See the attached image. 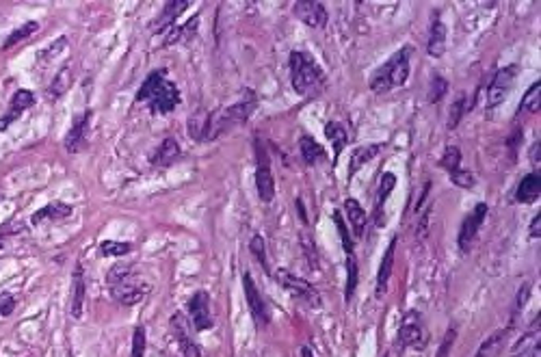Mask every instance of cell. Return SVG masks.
<instances>
[{
	"instance_id": "cb8c5ba5",
	"label": "cell",
	"mask_w": 541,
	"mask_h": 357,
	"mask_svg": "<svg viewBox=\"0 0 541 357\" xmlns=\"http://www.w3.org/2000/svg\"><path fill=\"white\" fill-rule=\"evenodd\" d=\"M176 158H180V145H178L176 139H171V136H169V139H165V141L160 143V148L152 156V164H154V167H169V164Z\"/></svg>"
},
{
	"instance_id": "ee69618b",
	"label": "cell",
	"mask_w": 541,
	"mask_h": 357,
	"mask_svg": "<svg viewBox=\"0 0 541 357\" xmlns=\"http://www.w3.org/2000/svg\"><path fill=\"white\" fill-rule=\"evenodd\" d=\"M528 236H530V238H539V236H541V212H537V214L533 216L530 228H528Z\"/></svg>"
},
{
	"instance_id": "d4e9b609",
	"label": "cell",
	"mask_w": 541,
	"mask_h": 357,
	"mask_svg": "<svg viewBox=\"0 0 541 357\" xmlns=\"http://www.w3.org/2000/svg\"><path fill=\"white\" fill-rule=\"evenodd\" d=\"M382 148H384V145L372 143V145H364V148L353 150V154H351V169H348V178H353V176L364 167V164H366L370 158H374L379 152H382Z\"/></svg>"
},
{
	"instance_id": "74e56055",
	"label": "cell",
	"mask_w": 541,
	"mask_h": 357,
	"mask_svg": "<svg viewBox=\"0 0 541 357\" xmlns=\"http://www.w3.org/2000/svg\"><path fill=\"white\" fill-rule=\"evenodd\" d=\"M446 89H448L446 80H444L442 76H436V78H433V82H431V93H429V102H440V100L444 98Z\"/></svg>"
},
{
	"instance_id": "30bf717a",
	"label": "cell",
	"mask_w": 541,
	"mask_h": 357,
	"mask_svg": "<svg viewBox=\"0 0 541 357\" xmlns=\"http://www.w3.org/2000/svg\"><path fill=\"white\" fill-rule=\"evenodd\" d=\"M541 351V314L533 318L530 327L526 329V334L513 344L511 357H539Z\"/></svg>"
},
{
	"instance_id": "603a6c76",
	"label": "cell",
	"mask_w": 541,
	"mask_h": 357,
	"mask_svg": "<svg viewBox=\"0 0 541 357\" xmlns=\"http://www.w3.org/2000/svg\"><path fill=\"white\" fill-rule=\"evenodd\" d=\"M344 208H346V219H348L351 228H353L356 238H362V236H364V230H366V212H364V208H362L360 202L353 200V197H348V200L344 202Z\"/></svg>"
},
{
	"instance_id": "3957f363",
	"label": "cell",
	"mask_w": 541,
	"mask_h": 357,
	"mask_svg": "<svg viewBox=\"0 0 541 357\" xmlns=\"http://www.w3.org/2000/svg\"><path fill=\"white\" fill-rule=\"evenodd\" d=\"M410 57H412L410 46H405L403 50H398L388 63H384L372 74L370 89L374 93H386L390 89L403 87L410 78Z\"/></svg>"
},
{
	"instance_id": "4fadbf2b",
	"label": "cell",
	"mask_w": 541,
	"mask_h": 357,
	"mask_svg": "<svg viewBox=\"0 0 541 357\" xmlns=\"http://www.w3.org/2000/svg\"><path fill=\"white\" fill-rule=\"evenodd\" d=\"M188 314H191L193 327L197 332H206L212 329V312H210V297L204 290H197L191 299H188Z\"/></svg>"
},
{
	"instance_id": "2e32d148",
	"label": "cell",
	"mask_w": 541,
	"mask_h": 357,
	"mask_svg": "<svg viewBox=\"0 0 541 357\" xmlns=\"http://www.w3.org/2000/svg\"><path fill=\"white\" fill-rule=\"evenodd\" d=\"M89 124H91V111H85L74 117V124L65 136V150L70 154H76L85 148V141H87V130H89Z\"/></svg>"
},
{
	"instance_id": "d6a6232c",
	"label": "cell",
	"mask_w": 541,
	"mask_h": 357,
	"mask_svg": "<svg viewBox=\"0 0 541 357\" xmlns=\"http://www.w3.org/2000/svg\"><path fill=\"white\" fill-rule=\"evenodd\" d=\"M468 102H466V96L464 93H457V98H455V102L450 104V111H448V130H455L457 128V124L462 122V117L468 113Z\"/></svg>"
},
{
	"instance_id": "5b68a950",
	"label": "cell",
	"mask_w": 541,
	"mask_h": 357,
	"mask_svg": "<svg viewBox=\"0 0 541 357\" xmlns=\"http://www.w3.org/2000/svg\"><path fill=\"white\" fill-rule=\"evenodd\" d=\"M275 280L294 299H299V301H304V304H308V308H314V310L320 308V294H318V290L310 282H306L304 278L294 275V273L288 271V268H278Z\"/></svg>"
},
{
	"instance_id": "f6af8a7d",
	"label": "cell",
	"mask_w": 541,
	"mask_h": 357,
	"mask_svg": "<svg viewBox=\"0 0 541 357\" xmlns=\"http://www.w3.org/2000/svg\"><path fill=\"white\" fill-rule=\"evenodd\" d=\"M539 162H541V141L537 139L530 148V164L537 167V171H539Z\"/></svg>"
},
{
	"instance_id": "d6986e66",
	"label": "cell",
	"mask_w": 541,
	"mask_h": 357,
	"mask_svg": "<svg viewBox=\"0 0 541 357\" xmlns=\"http://www.w3.org/2000/svg\"><path fill=\"white\" fill-rule=\"evenodd\" d=\"M426 52H429V57H436V59L442 57V54L446 52V26L440 20V13H436V20L431 22Z\"/></svg>"
},
{
	"instance_id": "e0dca14e",
	"label": "cell",
	"mask_w": 541,
	"mask_h": 357,
	"mask_svg": "<svg viewBox=\"0 0 541 357\" xmlns=\"http://www.w3.org/2000/svg\"><path fill=\"white\" fill-rule=\"evenodd\" d=\"M72 214V206L63 204V202H50L44 208H39L37 212H33L31 223L33 226H41V223H57L61 219H67Z\"/></svg>"
},
{
	"instance_id": "f546056e",
	"label": "cell",
	"mask_w": 541,
	"mask_h": 357,
	"mask_svg": "<svg viewBox=\"0 0 541 357\" xmlns=\"http://www.w3.org/2000/svg\"><path fill=\"white\" fill-rule=\"evenodd\" d=\"M70 76H72L70 67H63L57 76H54L52 85H50V87H48V91H46L48 100H59V98L70 89Z\"/></svg>"
},
{
	"instance_id": "9a60e30c",
	"label": "cell",
	"mask_w": 541,
	"mask_h": 357,
	"mask_svg": "<svg viewBox=\"0 0 541 357\" xmlns=\"http://www.w3.org/2000/svg\"><path fill=\"white\" fill-rule=\"evenodd\" d=\"M294 15L299 18L310 29H325L327 24V11L316 0H299L294 3Z\"/></svg>"
},
{
	"instance_id": "f35d334b",
	"label": "cell",
	"mask_w": 541,
	"mask_h": 357,
	"mask_svg": "<svg viewBox=\"0 0 541 357\" xmlns=\"http://www.w3.org/2000/svg\"><path fill=\"white\" fill-rule=\"evenodd\" d=\"M450 180H452L457 186H462V188H472V186H474V176H472L470 171L462 169V167L450 174Z\"/></svg>"
},
{
	"instance_id": "7bdbcfd3",
	"label": "cell",
	"mask_w": 541,
	"mask_h": 357,
	"mask_svg": "<svg viewBox=\"0 0 541 357\" xmlns=\"http://www.w3.org/2000/svg\"><path fill=\"white\" fill-rule=\"evenodd\" d=\"M65 44H67V37H59L57 41H54V44H52L54 48H48L46 52H41V54H39V61L44 63V61H46L48 57H54V54H57V52H61V50L65 48Z\"/></svg>"
},
{
	"instance_id": "83f0119b",
	"label": "cell",
	"mask_w": 541,
	"mask_h": 357,
	"mask_svg": "<svg viewBox=\"0 0 541 357\" xmlns=\"http://www.w3.org/2000/svg\"><path fill=\"white\" fill-rule=\"evenodd\" d=\"M325 134H327V139L332 141L334 154H336V158H338L340 152H342V148H344L346 141H348V134H346L344 126H340L338 122H330L327 126H325Z\"/></svg>"
},
{
	"instance_id": "1f68e13d",
	"label": "cell",
	"mask_w": 541,
	"mask_h": 357,
	"mask_svg": "<svg viewBox=\"0 0 541 357\" xmlns=\"http://www.w3.org/2000/svg\"><path fill=\"white\" fill-rule=\"evenodd\" d=\"M358 288V262L356 254L346 256V290H344V301H351Z\"/></svg>"
},
{
	"instance_id": "8992f818",
	"label": "cell",
	"mask_w": 541,
	"mask_h": 357,
	"mask_svg": "<svg viewBox=\"0 0 541 357\" xmlns=\"http://www.w3.org/2000/svg\"><path fill=\"white\" fill-rule=\"evenodd\" d=\"M398 344L403 349H416V351H424L429 344V334L424 329L422 316L420 312L412 310L405 314L400 329H398Z\"/></svg>"
},
{
	"instance_id": "6da1fadb",
	"label": "cell",
	"mask_w": 541,
	"mask_h": 357,
	"mask_svg": "<svg viewBox=\"0 0 541 357\" xmlns=\"http://www.w3.org/2000/svg\"><path fill=\"white\" fill-rule=\"evenodd\" d=\"M108 290L111 297L117 301L119 306H134L143 301L148 294L150 286L141 278V273L134 268L132 264H115L108 271Z\"/></svg>"
},
{
	"instance_id": "277c9868",
	"label": "cell",
	"mask_w": 541,
	"mask_h": 357,
	"mask_svg": "<svg viewBox=\"0 0 541 357\" xmlns=\"http://www.w3.org/2000/svg\"><path fill=\"white\" fill-rule=\"evenodd\" d=\"M290 80H292V87L296 93L308 96L322 85L325 74L318 67V63L312 57H308L306 52H292L290 54Z\"/></svg>"
},
{
	"instance_id": "484cf974",
	"label": "cell",
	"mask_w": 541,
	"mask_h": 357,
	"mask_svg": "<svg viewBox=\"0 0 541 357\" xmlns=\"http://www.w3.org/2000/svg\"><path fill=\"white\" fill-rule=\"evenodd\" d=\"M188 9V3L186 0H176V3H167L165 5V11H162L160 20H158V31H169L174 26V20L182 15V11Z\"/></svg>"
},
{
	"instance_id": "d590c367",
	"label": "cell",
	"mask_w": 541,
	"mask_h": 357,
	"mask_svg": "<svg viewBox=\"0 0 541 357\" xmlns=\"http://www.w3.org/2000/svg\"><path fill=\"white\" fill-rule=\"evenodd\" d=\"M459 162H462V152H459V148L450 145V148H446V152L440 160V167H444L448 174H452L459 169Z\"/></svg>"
},
{
	"instance_id": "8fae6325",
	"label": "cell",
	"mask_w": 541,
	"mask_h": 357,
	"mask_svg": "<svg viewBox=\"0 0 541 357\" xmlns=\"http://www.w3.org/2000/svg\"><path fill=\"white\" fill-rule=\"evenodd\" d=\"M242 286H245V299H247V306H249V312L254 316V323L258 327H266L268 320H270V314H268V308L264 304V299L254 282V278L249 275V273H245L242 275Z\"/></svg>"
},
{
	"instance_id": "4dcf8cb0",
	"label": "cell",
	"mask_w": 541,
	"mask_h": 357,
	"mask_svg": "<svg viewBox=\"0 0 541 357\" xmlns=\"http://www.w3.org/2000/svg\"><path fill=\"white\" fill-rule=\"evenodd\" d=\"M504 336H507L504 329H500V332L492 334L490 338H487V340L481 344V349L476 351V355H474V357H498V355H500V346H502V338H504Z\"/></svg>"
},
{
	"instance_id": "5bb4252c",
	"label": "cell",
	"mask_w": 541,
	"mask_h": 357,
	"mask_svg": "<svg viewBox=\"0 0 541 357\" xmlns=\"http://www.w3.org/2000/svg\"><path fill=\"white\" fill-rule=\"evenodd\" d=\"M33 104H35V93H33V91H29V89H18V91L13 93L11 102H9L7 113L0 117V132H5L24 111H29Z\"/></svg>"
},
{
	"instance_id": "52a82bcc",
	"label": "cell",
	"mask_w": 541,
	"mask_h": 357,
	"mask_svg": "<svg viewBox=\"0 0 541 357\" xmlns=\"http://www.w3.org/2000/svg\"><path fill=\"white\" fill-rule=\"evenodd\" d=\"M520 74V65L511 63L502 70H498L490 82V89H487V100H485V106L487 108H494L498 104H502L509 96V91L513 89V85H516V78Z\"/></svg>"
},
{
	"instance_id": "9c48e42d",
	"label": "cell",
	"mask_w": 541,
	"mask_h": 357,
	"mask_svg": "<svg viewBox=\"0 0 541 357\" xmlns=\"http://www.w3.org/2000/svg\"><path fill=\"white\" fill-rule=\"evenodd\" d=\"M169 325H171L174 338L178 340V346H180L182 355L184 357H202V349H200V344L191 336V323L184 318V314L176 312L169 318Z\"/></svg>"
},
{
	"instance_id": "ba28073f",
	"label": "cell",
	"mask_w": 541,
	"mask_h": 357,
	"mask_svg": "<svg viewBox=\"0 0 541 357\" xmlns=\"http://www.w3.org/2000/svg\"><path fill=\"white\" fill-rule=\"evenodd\" d=\"M256 160H258V167H256V188H258V197L264 204H270L275 197V180L273 174H270V160L266 150L256 141Z\"/></svg>"
},
{
	"instance_id": "7402d4cb",
	"label": "cell",
	"mask_w": 541,
	"mask_h": 357,
	"mask_svg": "<svg viewBox=\"0 0 541 357\" xmlns=\"http://www.w3.org/2000/svg\"><path fill=\"white\" fill-rule=\"evenodd\" d=\"M539 195H541V178H539V171H533L522 178V182L516 190V200L520 204H533L539 200Z\"/></svg>"
},
{
	"instance_id": "44dd1931",
	"label": "cell",
	"mask_w": 541,
	"mask_h": 357,
	"mask_svg": "<svg viewBox=\"0 0 541 357\" xmlns=\"http://www.w3.org/2000/svg\"><path fill=\"white\" fill-rule=\"evenodd\" d=\"M396 186V176L394 174H384L382 176V182H379V190H377V200H374V216H377V228H384V206H386V200L390 197V193L394 190Z\"/></svg>"
},
{
	"instance_id": "e575fe53",
	"label": "cell",
	"mask_w": 541,
	"mask_h": 357,
	"mask_svg": "<svg viewBox=\"0 0 541 357\" xmlns=\"http://www.w3.org/2000/svg\"><path fill=\"white\" fill-rule=\"evenodd\" d=\"M132 252V245L130 242H117V240H104L100 242V254L108 256V258H119Z\"/></svg>"
},
{
	"instance_id": "7c38bea8",
	"label": "cell",
	"mask_w": 541,
	"mask_h": 357,
	"mask_svg": "<svg viewBox=\"0 0 541 357\" xmlns=\"http://www.w3.org/2000/svg\"><path fill=\"white\" fill-rule=\"evenodd\" d=\"M485 214H487V204H476L474 210L464 219L462 228H459V236H457V242H459V249H462L464 254L470 249V245L476 236V232L481 230L483 221H485Z\"/></svg>"
},
{
	"instance_id": "7a4b0ae2",
	"label": "cell",
	"mask_w": 541,
	"mask_h": 357,
	"mask_svg": "<svg viewBox=\"0 0 541 357\" xmlns=\"http://www.w3.org/2000/svg\"><path fill=\"white\" fill-rule=\"evenodd\" d=\"M137 102H148L154 113L167 115L180 104V89L171 80H165V70H158L143 80Z\"/></svg>"
},
{
	"instance_id": "f1b7e54d",
	"label": "cell",
	"mask_w": 541,
	"mask_h": 357,
	"mask_svg": "<svg viewBox=\"0 0 541 357\" xmlns=\"http://www.w3.org/2000/svg\"><path fill=\"white\" fill-rule=\"evenodd\" d=\"M299 150H301V156H304V162H306V164H316L318 160L325 158V150L312 139V136H301Z\"/></svg>"
},
{
	"instance_id": "4316f807",
	"label": "cell",
	"mask_w": 541,
	"mask_h": 357,
	"mask_svg": "<svg viewBox=\"0 0 541 357\" xmlns=\"http://www.w3.org/2000/svg\"><path fill=\"white\" fill-rule=\"evenodd\" d=\"M539 96H541V82L537 80V82H533V85L528 87V91L524 93L522 104L518 108V115L520 113H530V115L539 113V106H541V98Z\"/></svg>"
},
{
	"instance_id": "8d00e7d4",
	"label": "cell",
	"mask_w": 541,
	"mask_h": 357,
	"mask_svg": "<svg viewBox=\"0 0 541 357\" xmlns=\"http://www.w3.org/2000/svg\"><path fill=\"white\" fill-rule=\"evenodd\" d=\"M145 329L143 327H137L132 334V357H145Z\"/></svg>"
},
{
	"instance_id": "bcb514c9",
	"label": "cell",
	"mask_w": 541,
	"mask_h": 357,
	"mask_svg": "<svg viewBox=\"0 0 541 357\" xmlns=\"http://www.w3.org/2000/svg\"><path fill=\"white\" fill-rule=\"evenodd\" d=\"M301 357H314V351L310 346H304L301 349Z\"/></svg>"
},
{
	"instance_id": "836d02e7",
	"label": "cell",
	"mask_w": 541,
	"mask_h": 357,
	"mask_svg": "<svg viewBox=\"0 0 541 357\" xmlns=\"http://www.w3.org/2000/svg\"><path fill=\"white\" fill-rule=\"evenodd\" d=\"M39 31V24L37 22H26L24 26H20V29H15L7 39H5V50H9L11 46H15V44H20V41H24L26 37H31V35H35Z\"/></svg>"
},
{
	"instance_id": "b9f144b4",
	"label": "cell",
	"mask_w": 541,
	"mask_h": 357,
	"mask_svg": "<svg viewBox=\"0 0 541 357\" xmlns=\"http://www.w3.org/2000/svg\"><path fill=\"white\" fill-rule=\"evenodd\" d=\"M249 247H252V254L260 260V264L266 268V256H264V240H262V236H254L252 238V242H249Z\"/></svg>"
},
{
	"instance_id": "60d3db41",
	"label": "cell",
	"mask_w": 541,
	"mask_h": 357,
	"mask_svg": "<svg viewBox=\"0 0 541 357\" xmlns=\"http://www.w3.org/2000/svg\"><path fill=\"white\" fill-rule=\"evenodd\" d=\"M455 338H457V329H448L442 344H440V351H438V357H448L450 355V349L455 344Z\"/></svg>"
},
{
	"instance_id": "ac0fdd59",
	"label": "cell",
	"mask_w": 541,
	"mask_h": 357,
	"mask_svg": "<svg viewBox=\"0 0 541 357\" xmlns=\"http://www.w3.org/2000/svg\"><path fill=\"white\" fill-rule=\"evenodd\" d=\"M72 316L80 318L83 316V306H85V297H87V284H85V275H83V266L80 262L76 264L74 278H72Z\"/></svg>"
},
{
	"instance_id": "ab89813d",
	"label": "cell",
	"mask_w": 541,
	"mask_h": 357,
	"mask_svg": "<svg viewBox=\"0 0 541 357\" xmlns=\"http://www.w3.org/2000/svg\"><path fill=\"white\" fill-rule=\"evenodd\" d=\"M15 310V297L11 292H0V316H9Z\"/></svg>"
},
{
	"instance_id": "ffe728a7",
	"label": "cell",
	"mask_w": 541,
	"mask_h": 357,
	"mask_svg": "<svg viewBox=\"0 0 541 357\" xmlns=\"http://www.w3.org/2000/svg\"><path fill=\"white\" fill-rule=\"evenodd\" d=\"M396 242L398 238L394 236L388 245V249L384 254V260L382 264H379V273H377V297L386 294L388 290V284H390V278H392V266H394V249H396Z\"/></svg>"
}]
</instances>
